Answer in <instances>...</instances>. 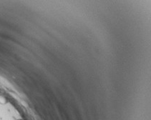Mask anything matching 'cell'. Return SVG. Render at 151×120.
Wrapping results in <instances>:
<instances>
[{"instance_id":"6da1fadb","label":"cell","mask_w":151,"mask_h":120,"mask_svg":"<svg viewBox=\"0 0 151 120\" xmlns=\"http://www.w3.org/2000/svg\"><path fill=\"white\" fill-rule=\"evenodd\" d=\"M6 101H7L6 98L4 96H3V95H1L0 96V103L1 104H6Z\"/></svg>"}]
</instances>
